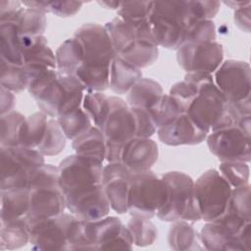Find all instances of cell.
<instances>
[{"label":"cell","mask_w":251,"mask_h":251,"mask_svg":"<svg viewBox=\"0 0 251 251\" xmlns=\"http://www.w3.org/2000/svg\"><path fill=\"white\" fill-rule=\"evenodd\" d=\"M55 57L59 74L75 75L83 59L82 45L75 36L68 38L58 47Z\"/></svg>","instance_id":"obj_26"},{"label":"cell","mask_w":251,"mask_h":251,"mask_svg":"<svg viewBox=\"0 0 251 251\" xmlns=\"http://www.w3.org/2000/svg\"><path fill=\"white\" fill-rule=\"evenodd\" d=\"M132 172L122 162H109L103 167L102 184L112 210L128 213L127 197Z\"/></svg>","instance_id":"obj_19"},{"label":"cell","mask_w":251,"mask_h":251,"mask_svg":"<svg viewBox=\"0 0 251 251\" xmlns=\"http://www.w3.org/2000/svg\"><path fill=\"white\" fill-rule=\"evenodd\" d=\"M43 164L44 156L36 149L0 147V190L27 188L31 175Z\"/></svg>","instance_id":"obj_11"},{"label":"cell","mask_w":251,"mask_h":251,"mask_svg":"<svg viewBox=\"0 0 251 251\" xmlns=\"http://www.w3.org/2000/svg\"><path fill=\"white\" fill-rule=\"evenodd\" d=\"M1 62L23 66V46L21 34L14 22H0Z\"/></svg>","instance_id":"obj_24"},{"label":"cell","mask_w":251,"mask_h":251,"mask_svg":"<svg viewBox=\"0 0 251 251\" xmlns=\"http://www.w3.org/2000/svg\"><path fill=\"white\" fill-rule=\"evenodd\" d=\"M250 7L251 4L234 10L233 20L235 25L244 32L250 31Z\"/></svg>","instance_id":"obj_46"},{"label":"cell","mask_w":251,"mask_h":251,"mask_svg":"<svg viewBox=\"0 0 251 251\" xmlns=\"http://www.w3.org/2000/svg\"><path fill=\"white\" fill-rule=\"evenodd\" d=\"M30 226L26 217L0 223L1 250H13L29 243Z\"/></svg>","instance_id":"obj_28"},{"label":"cell","mask_w":251,"mask_h":251,"mask_svg":"<svg viewBox=\"0 0 251 251\" xmlns=\"http://www.w3.org/2000/svg\"><path fill=\"white\" fill-rule=\"evenodd\" d=\"M194 21L188 1H154L150 23L158 46L177 50L184 43L186 30Z\"/></svg>","instance_id":"obj_5"},{"label":"cell","mask_w":251,"mask_h":251,"mask_svg":"<svg viewBox=\"0 0 251 251\" xmlns=\"http://www.w3.org/2000/svg\"><path fill=\"white\" fill-rule=\"evenodd\" d=\"M197 91L185 114L198 127L209 133L212 130L235 126L228 110V102L214 80L206 83Z\"/></svg>","instance_id":"obj_8"},{"label":"cell","mask_w":251,"mask_h":251,"mask_svg":"<svg viewBox=\"0 0 251 251\" xmlns=\"http://www.w3.org/2000/svg\"><path fill=\"white\" fill-rule=\"evenodd\" d=\"M83 229L90 250L132 249L130 231L117 217L106 216L95 221H83Z\"/></svg>","instance_id":"obj_14"},{"label":"cell","mask_w":251,"mask_h":251,"mask_svg":"<svg viewBox=\"0 0 251 251\" xmlns=\"http://www.w3.org/2000/svg\"><path fill=\"white\" fill-rule=\"evenodd\" d=\"M176 61L186 73L213 74L224 61V48L216 40L184 43L176 50Z\"/></svg>","instance_id":"obj_17"},{"label":"cell","mask_w":251,"mask_h":251,"mask_svg":"<svg viewBox=\"0 0 251 251\" xmlns=\"http://www.w3.org/2000/svg\"><path fill=\"white\" fill-rule=\"evenodd\" d=\"M162 178L169 189L167 204L156 216L163 222L186 221L195 223L201 220L194 196V180L190 176L178 171L164 174Z\"/></svg>","instance_id":"obj_6"},{"label":"cell","mask_w":251,"mask_h":251,"mask_svg":"<svg viewBox=\"0 0 251 251\" xmlns=\"http://www.w3.org/2000/svg\"><path fill=\"white\" fill-rule=\"evenodd\" d=\"M0 82L1 86H4L14 93H20L27 89L29 79L24 65L17 66L1 62Z\"/></svg>","instance_id":"obj_39"},{"label":"cell","mask_w":251,"mask_h":251,"mask_svg":"<svg viewBox=\"0 0 251 251\" xmlns=\"http://www.w3.org/2000/svg\"><path fill=\"white\" fill-rule=\"evenodd\" d=\"M0 223L26 217L28 211V189L13 188L1 190Z\"/></svg>","instance_id":"obj_25"},{"label":"cell","mask_w":251,"mask_h":251,"mask_svg":"<svg viewBox=\"0 0 251 251\" xmlns=\"http://www.w3.org/2000/svg\"><path fill=\"white\" fill-rule=\"evenodd\" d=\"M126 226L132 236L133 244L136 246H150L158 237V229L151 219L131 216Z\"/></svg>","instance_id":"obj_36"},{"label":"cell","mask_w":251,"mask_h":251,"mask_svg":"<svg viewBox=\"0 0 251 251\" xmlns=\"http://www.w3.org/2000/svg\"><path fill=\"white\" fill-rule=\"evenodd\" d=\"M197 89L186 82L185 80L176 82L170 89L169 95H171L179 105L181 110L186 113L189 105L197 94Z\"/></svg>","instance_id":"obj_44"},{"label":"cell","mask_w":251,"mask_h":251,"mask_svg":"<svg viewBox=\"0 0 251 251\" xmlns=\"http://www.w3.org/2000/svg\"><path fill=\"white\" fill-rule=\"evenodd\" d=\"M190 10L196 20H212L219 12V1H188Z\"/></svg>","instance_id":"obj_45"},{"label":"cell","mask_w":251,"mask_h":251,"mask_svg":"<svg viewBox=\"0 0 251 251\" xmlns=\"http://www.w3.org/2000/svg\"><path fill=\"white\" fill-rule=\"evenodd\" d=\"M224 4L230 7L233 10H236V9L242 7V6H246L248 4H251V2L250 1H225Z\"/></svg>","instance_id":"obj_48"},{"label":"cell","mask_w":251,"mask_h":251,"mask_svg":"<svg viewBox=\"0 0 251 251\" xmlns=\"http://www.w3.org/2000/svg\"><path fill=\"white\" fill-rule=\"evenodd\" d=\"M232 188L216 169L204 172L194 181V196L201 220L212 222L227 209Z\"/></svg>","instance_id":"obj_13"},{"label":"cell","mask_w":251,"mask_h":251,"mask_svg":"<svg viewBox=\"0 0 251 251\" xmlns=\"http://www.w3.org/2000/svg\"><path fill=\"white\" fill-rule=\"evenodd\" d=\"M170 247L176 251L202 250L200 233L186 221L174 222L168 233Z\"/></svg>","instance_id":"obj_29"},{"label":"cell","mask_w":251,"mask_h":251,"mask_svg":"<svg viewBox=\"0 0 251 251\" xmlns=\"http://www.w3.org/2000/svg\"><path fill=\"white\" fill-rule=\"evenodd\" d=\"M103 167V162L75 153L67 156L58 166L66 207L82 221H95L110 212L102 184Z\"/></svg>","instance_id":"obj_1"},{"label":"cell","mask_w":251,"mask_h":251,"mask_svg":"<svg viewBox=\"0 0 251 251\" xmlns=\"http://www.w3.org/2000/svg\"><path fill=\"white\" fill-rule=\"evenodd\" d=\"M162 85L149 77H141L126 93V103L129 107L141 108L151 113L164 96Z\"/></svg>","instance_id":"obj_22"},{"label":"cell","mask_w":251,"mask_h":251,"mask_svg":"<svg viewBox=\"0 0 251 251\" xmlns=\"http://www.w3.org/2000/svg\"><path fill=\"white\" fill-rule=\"evenodd\" d=\"M72 141V147L75 154L92 157L101 162L106 160V140L99 127L92 126L86 132Z\"/></svg>","instance_id":"obj_27"},{"label":"cell","mask_w":251,"mask_h":251,"mask_svg":"<svg viewBox=\"0 0 251 251\" xmlns=\"http://www.w3.org/2000/svg\"><path fill=\"white\" fill-rule=\"evenodd\" d=\"M86 88L72 75H61L43 90L35 102L39 111L49 118L57 119L61 114L81 107Z\"/></svg>","instance_id":"obj_12"},{"label":"cell","mask_w":251,"mask_h":251,"mask_svg":"<svg viewBox=\"0 0 251 251\" xmlns=\"http://www.w3.org/2000/svg\"><path fill=\"white\" fill-rule=\"evenodd\" d=\"M168 198V185L162 176L151 170L132 174L127 197L130 216L152 219L167 204Z\"/></svg>","instance_id":"obj_7"},{"label":"cell","mask_w":251,"mask_h":251,"mask_svg":"<svg viewBox=\"0 0 251 251\" xmlns=\"http://www.w3.org/2000/svg\"><path fill=\"white\" fill-rule=\"evenodd\" d=\"M154 11V1L121 2L117 17L135 28L151 25L150 19Z\"/></svg>","instance_id":"obj_31"},{"label":"cell","mask_w":251,"mask_h":251,"mask_svg":"<svg viewBox=\"0 0 251 251\" xmlns=\"http://www.w3.org/2000/svg\"><path fill=\"white\" fill-rule=\"evenodd\" d=\"M142 77L141 69L116 56L110 69L109 88L118 95L126 94Z\"/></svg>","instance_id":"obj_23"},{"label":"cell","mask_w":251,"mask_h":251,"mask_svg":"<svg viewBox=\"0 0 251 251\" xmlns=\"http://www.w3.org/2000/svg\"><path fill=\"white\" fill-rule=\"evenodd\" d=\"M74 36L79 40L83 49L82 63L75 76L86 91L107 90L111 65L117 55L105 25L84 24L75 30Z\"/></svg>","instance_id":"obj_2"},{"label":"cell","mask_w":251,"mask_h":251,"mask_svg":"<svg viewBox=\"0 0 251 251\" xmlns=\"http://www.w3.org/2000/svg\"><path fill=\"white\" fill-rule=\"evenodd\" d=\"M101 6L107 8V9H116L118 10L121 6V2H108V1H102L98 2Z\"/></svg>","instance_id":"obj_49"},{"label":"cell","mask_w":251,"mask_h":251,"mask_svg":"<svg viewBox=\"0 0 251 251\" xmlns=\"http://www.w3.org/2000/svg\"><path fill=\"white\" fill-rule=\"evenodd\" d=\"M25 117L17 111L1 116L0 119V147L19 146L21 127Z\"/></svg>","instance_id":"obj_37"},{"label":"cell","mask_w":251,"mask_h":251,"mask_svg":"<svg viewBox=\"0 0 251 251\" xmlns=\"http://www.w3.org/2000/svg\"><path fill=\"white\" fill-rule=\"evenodd\" d=\"M157 134L159 140L169 146L200 144L208 135L185 113L158 127Z\"/></svg>","instance_id":"obj_20"},{"label":"cell","mask_w":251,"mask_h":251,"mask_svg":"<svg viewBox=\"0 0 251 251\" xmlns=\"http://www.w3.org/2000/svg\"><path fill=\"white\" fill-rule=\"evenodd\" d=\"M110 110L102 128L106 140V161L120 162L124 143L137 136L138 126L135 111L119 96H109Z\"/></svg>","instance_id":"obj_10"},{"label":"cell","mask_w":251,"mask_h":251,"mask_svg":"<svg viewBox=\"0 0 251 251\" xmlns=\"http://www.w3.org/2000/svg\"><path fill=\"white\" fill-rule=\"evenodd\" d=\"M251 134L237 126L212 130L206 137L210 152L221 162H244L251 160Z\"/></svg>","instance_id":"obj_15"},{"label":"cell","mask_w":251,"mask_h":251,"mask_svg":"<svg viewBox=\"0 0 251 251\" xmlns=\"http://www.w3.org/2000/svg\"><path fill=\"white\" fill-rule=\"evenodd\" d=\"M48 119L41 111L25 117L20 131L19 146L37 149L45 134Z\"/></svg>","instance_id":"obj_30"},{"label":"cell","mask_w":251,"mask_h":251,"mask_svg":"<svg viewBox=\"0 0 251 251\" xmlns=\"http://www.w3.org/2000/svg\"><path fill=\"white\" fill-rule=\"evenodd\" d=\"M0 94V112L1 116H3L14 111V107L16 105V97L14 92L5 88L4 86H1Z\"/></svg>","instance_id":"obj_47"},{"label":"cell","mask_w":251,"mask_h":251,"mask_svg":"<svg viewBox=\"0 0 251 251\" xmlns=\"http://www.w3.org/2000/svg\"><path fill=\"white\" fill-rule=\"evenodd\" d=\"M181 114H184V112L177 102L169 94H164L158 106L150 113L157 128Z\"/></svg>","instance_id":"obj_41"},{"label":"cell","mask_w":251,"mask_h":251,"mask_svg":"<svg viewBox=\"0 0 251 251\" xmlns=\"http://www.w3.org/2000/svg\"><path fill=\"white\" fill-rule=\"evenodd\" d=\"M214 82L228 103L251 99V69L247 62L226 60L214 73Z\"/></svg>","instance_id":"obj_16"},{"label":"cell","mask_w":251,"mask_h":251,"mask_svg":"<svg viewBox=\"0 0 251 251\" xmlns=\"http://www.w3.org/2000/svg\"><path fill=\"white\" fill-rule=\"evenodd\" d=\"M66 137L74 140L86 132L93 125L82 107L67 111L57 118Z\"/></svg>","instance_id":"obj_33"},{"label":"cell","mask_w":251,"mask_h":251,"mask_svg":"<svg viewBox=\"0 0 251 251\" xmlns=\"http://www.w3.org/2000/svg\"><path fill=\"white\" fill-rule=\"evenodd\" d=\"M81 107L91 120L92 125L102 130L110 110L109 96L100 91H86Z\"/></svg>","instance_id":"obj_32"},{"label":"cell","mask_w":251,"mask_h":251,"mask_svg":"<svg viewBox=\"0 0 251 251\" xmlns=\"http://www.w3.org/2000/svg\"><path fill=\"white\" fill-rule=\"evenodd\" d=\"M159 149L157 143L150 137H131L126 140L121 150L120 162L132 173L151 170L157 162Z\"/></svg>","instance_id":"obj_21"},{"label":"cell","mask_w":251,"mask_h":251,"mask_svg":"<svg viewBox=\"0 0 251 251\" xmlns=\"http://www.w3.org/2000/svg\"><path fill=\"white\" fill-rule=\"evenodd\" d=\"M14 23L21 35H43L47 25L46 14L37 9L23 6Z\"/></svg>","instance_id":"obj_34"},{"label":"cell","mask_w":251,"mask_h":251,"mask_svg":"<svg viewBox=\"0 0 251 251\" xmlns=\"http://www.w3.org/2000/svg\"><path fill=\"white\" fill-rule=\"evenodd\" d=\"M116 55L139 69L153 65L159 57V46L151 25L135 28L119 17L105 25Z\"/></svg>","instance_id":"obj_3"},{"label":"cell","mask_w":251,"mask_h":251,"mask_svg":"<svg viewBox=\"0 0 251 251\" xmlns=\"http://www.w3.org/2000/svg\"><path fill=\"white\" fill-rule=\"evenodd\" d=\"M81 1H22L23 6L51 13L60 18L75 16L82 7Z\"/></svg>","instance_id":"obj_38"},{"label":"cell","mask_w":251,"mask_h":251,"mask_svg":"<svg viewBox=\"0 0 251 251\" xmlns=\"http://www.w3.org/2000/svg\"><path fill=\"white\" fill-rule=\"evenodd\" d=\"M67 137L55 118H49L47 127L43 139L36 150H38L44 157L56 156L60 154L66 147Z\"/></svg>","instance_id":"obj_35"},{"label":"cell","mask_w":251,"mask_h":251,"mask_svg":"<svg viewBox=\"0 0 251 251\" xmlns=\"http://www.w3.org/2000/svg\"><path fill=\"white\" fill-rule=\"evenodd\" d=\"M66 209L65 196L59 184L58 167L43 164L31 175L28 182L26 219L29 226L59 216Z\"/></svg>","instance_id":"obj_4"},{"label":"cell","mask_w":251,"mask_h":251,"mask_svg":"<svg viewBox=\"0 0 251 251\" xmlns=\"http://www.w3.org/2000/svg\"><path fill=\"white\" fill-rule=\"evenodd\" d=\"M216 37V26L212 20H196L187 28L184 43L215 41Z\"/></svg>","instance_id":"obj_43"},{"label":"cell","mask_w":251,"mask_h":251,"mask_svg":"<svg viewBox=\"0 0 251 251\" xmlns=\"http://www.w3.org/2000/svg\"><path fill=\"white\" fill-rule=\"evenodd\" d=\"M75 215L63 213L30 226L29 243L34 250H70L69 234Z\"/></svg>","instance_id":"obj_18"},{"label":"cell","mask_w":251,"mask_h":251,"mask_svg":"<svg viewBox=\"0 0 251 251\" xmlns=\"http://www.w3.org/2000/svg\"><path fill=\"white\" fill-rule=\"evenodd\" d=\"M227 209L231 210L245 221L250 222L251 199L249 184L232 188Z\"/></svg>","instance_id":"obj_42"},{"label":"cell","mask_w":251,"mask_h":251,"mask_svg":"<svg viewBox=\"0 0 251 251\" xmlns=\"http://www.w3.org/2000/svg\"><path fill=\"white\" fill-rule=\"evenodd\" d=\"M220 174L228 182L231 188L249 184L250 168L244 162H222L219 167Z\"/></svg>","instance_id":"obj_40"},{"label":"cell","mask_w":251,"mask_h":251,"mask_svg":"<svg viewBox=\"0 0 251 251\" xmlns=\"http://www.w3.org/2000/svg\"><path fill=\"white\" fill-rule=\"evenodd\" d=\"M200 239L207 250H249L250 223L226 213L212 222H206L200 230Z\"/></svg>","instance_id":"obj_9"}]
</instances>
